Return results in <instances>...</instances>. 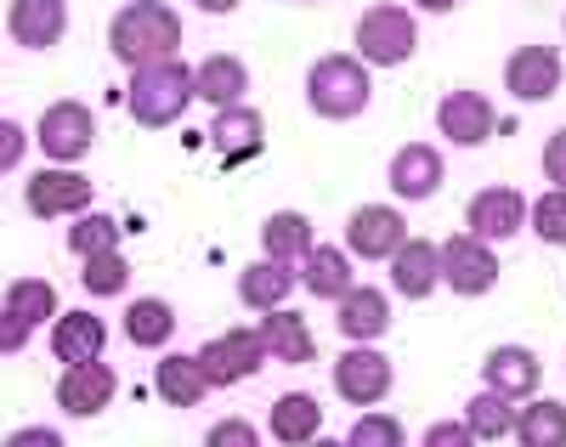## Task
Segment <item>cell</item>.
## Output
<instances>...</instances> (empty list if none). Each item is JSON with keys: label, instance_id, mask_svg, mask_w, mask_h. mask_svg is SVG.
Masks as SVG:
<instances>
[{"label": "cell", "instance_id": "1", "mask_svg": "<svg viewBox=\"0 0 566 447\" xmlns=\"http://www.w3.org/2000/svg\"><path fill=\"white\" fill-rule=\"evenodd\" d=\"M108 52L136 74L148 63H170L181 52V18L176 7H165V0H130V7L114 12L108 23Z\"/></svg>", "mask_w": 566, "mask_h": 447}, {"label": "cell", "instance_id": "2", "mask_svg": "<svg viewBox=\"0 0 566 447\" xmlns=\"http://www.w3.org/2000/svg\"><path fill=\"white\" fill-rule=\"evenodd\" d=\"M374 96V80L368 69L357 63V52H323L312 69H306V108L328 125H346L368 108Z\"/></svg>", "mask_w": 566, "mask_h": 447}, {"label": "cell", "instance_id": "3", "mask_svg": "<svg viewBox=\"0 0 566 447\" xmlns=\"http://www.w3.org/2000/svg\"><path fill=\"white\" fill-rule=\"evenodd\" d=\"M187 103H193V69L187 63H148L136 69L130 85H125V108L142 131H165L187 114Z\"/></svg>", "mask_w": 566, "mask_h": 447}, {"label": "cell", "instance_id": "4", "mask_svg": "<svg viewBox=\"0 0 566 447\" xmlns=\"http://www.w3.org/2000/svg\"><path fill=\"white\" fill-rule=\"evenodd\" d=\"M413 45H419V29H413L408 7L380 0V7H368L357 18V63L363 69H402L413 58Z\"/></svg>", "mask_w": 566, "mask_h": 447}, {"label": "cell", "instance_id": "5", "mask_svg": "<svg viewBox=\"0 0 566 447\" xmlns=\"http://www.w3.org/2000/svg\"><path fill=\"white\" fill-rule=\"evenodd\" d=\"M199 374L210 391H227V385H239V380H255L272 357H266V345H261V329H227L216 340L199 345Z\"/></svg>", "mask_w": 566, "mask_h": 447}, {"label": "cell", "instance_id": "6", "mask_svg": "<svg viewBox=\"0 0 566 447\" xmlns=\"http://www.w3.org/2000/svg\"><path fill=\"white\" fill-rule=\"evenodd\" d=\"M34 142H40V154L52 159V165L74 170L91 147H97V114H91L85 103H74V96H63V103H52V108L40 114Z\"/></svg>", "mask_w": 566, "mask_h": 447}, {"label": "cell", "instance_id": "7", "mask_svg": "<svg viewBox=\"0 0 566 447\" xmlns=\"http://www.w3.org/2000/svg\"><path fill=\"white\" fill-rule=\"evenodd\" d=\"M328 380H335V396L352 408H374V403H386L391 385H397V368L386 352H374V345H352V352L335 357V368H328Z\"/></svg>", "mask_w": 566, "mask_h": 447}, {"label": "cell", "instance_id": "8", "mask_svg": "<svg viewBox=\"0 0 566 447\" xmlns=\"http://www.w3.org/2000/svg\"><path fill=\"white\" fill-rule=\"evenodd\" d=\"M442 283L459 294V301H482V294L499 289V256L493 243H482L476 232H453L442 243Z\"/></svg>", "mask_w": 566, "mask_h": 447}, {"label": "cell", "instance_id": "9", "mask_svg": "<svg viewBox=\"0 0 566 447\" xmlns=\"http://www.w3.org/2000/svg\"><path fill=\"white\" fill-rule=\"evenodd\" d=\"M91 198H97V187H91V176L80 170H63V165H45L40 176H29L23 187V205L34 221H63V216H85Z\"/></svg>", "mask_w": 566, "mask_h": 447}, {"label": "cell", "instance_id": "10", "mask_svg": "<svg viewBox=\"0 0 566 447\" xmlns=\"http://www.w3.org/2000/svg\"><path fill=\"white\" fill-rule=\"evenodd\" d=\"M408 243V221L397 205H357L346 221V256L352 261H391Z\"/></svg>", "mask_w": 566, "mask_h": 447}, {"label": "cell", "instance_id": "11", "mask_svg": "<svg viewBox=\"0 0 566 447\" xmlns=\"http://www.w3.org/2000/svg\"><path fill=\"white\" fill-rule=\"evenodd\" d=\"M527 210L533 198L515 193V187H482L476 198L464 205V232H476L482 243H504L527 227Z\"/></svg>", "mask_w": 566, "mask_h": 447}, {"label": "cell", "instance_id": "12", "mask_svg": "<svg viewBox=\"0 0 566 447\" xmlns=\"http://www.w3.org/2000/svg\"><path fill=\"white\" fill-rule=\"evenodd\" d=\"M560 80H566V63H560V52L555 45H515L510 52V63H504V85H510V96H522V103H549V96L560 91Z\"/></svg>", "mask_w": 566, "mask_h": 447}, {"label": "cell", "instance_id": "13", "mask_svg": "<svg viewBox=\"0 0 566 447\" xmlns=\"http://www.w3.org/2000/svg\"><path fill=\"white\" fill-rule=\"evenodd\" d=\"M114 391H119V374H114L103 357L69 363L63 380H57V408H63L69 419H97V414L114 403Z\"/></svg>", "mask_w": 566, "mask_h": 447}, {"label": "cell", "instance_id": "14", "mask_svg": "<svg viewBox=\"0 0 566 447\" xmlns=\"http://www.w3.org/2000/svg\"><path fill=\"white\" fill-rule=\"evenodd\" d=\"M482 380H488L493 396H504V403H533L538 385H544V363L527 345H493L482 357Z\"/></svg>", "mask_w": 566, "mask_h": 447}, {"label": "cell", "instance_id": "15", "mask_svg": "<svg viewBox=\"0 0 566 447\" xmlns=\"http://www.w3.org/2000/svg\"><path fill=\"white\" fill-rule=\"evenodd\" d=\"M386 181H391L397 198H408V205H424V198H437V193H442L448 165H442V154H437L431 142H408V147H397V154H391Z\"/></svg>", "mask_w": 566, "mask_h": 447}, {"label": "cell", "instance_id": "16", "mask_svg": "<svg viewBox=\"0 0 566 447\" xmlns=\"http://www.w3.org/2000/svg\"><path fill=\"white\" fill-rule=\"evenodd\" d=\"M437 131L453 142V147H482L493 131H499V114L482 91H448L437 103Z\"/></svg>", "mask_w": 566, "mask_h": 447}, {"label": "cell", "instance_id": "17", "mask_svg": "<svg viewBox=\"0 0 566 447\" xmlns=\"http://www.w3.org/2000/svg\"><path fill=\"white\" fill-rule=\"evenodd\" d=\"M7 29L23 52H52L69 34V0H12L7 7Z\"/></svg>", "mask_w": 566, "mask_h": 447}, {"label": "cell", "instance_id": "18", "mask_svg": "<svg viewBox=\"0 0 566 447\" xmlns=\"http://www.w3.org/2000/svg\"><path fill=\"white\" fill-rule=\"evenodd\" d=\"M244 91H250V63H244V58L210 52V58L193 63V96H199V103H210L216 114H221V108H239Z\"/></svg>", "mask_w": 566, "mask_h": 447}, {"label": "cell", "instance_id": "19", "mask_svg": "<svg viewBox=\"0 0 566 447\" xmlns=\"http://www.w3.org/2000/svg\"><path fill=\"white\" fill-rule=\"evenodd\" d=\"M210 147L221 154V165H244V159H255L261 147H266V119H261L250 103L221 108V114L210 119Z\"/></svg>", "mask_w": 566, "mask_h": 447}, {"label": "cell", "instance_id": "20", "mask_svg": "<svg viewBox=\"0 0 566 447\" xmlns=\"http://www.w3.org/2000/svg\"><path fill=\"white\" fill-rule=\"evenodd\" d=\"M335 329H340L352 345H374V340L391 329V301H386V289L357 283L346 301H335Z\"/></svg>", "mask_w": 566, "mask_h": 447}, {"label": "cell", "instance_id": "21", "mask_svg": "<svg viewBox=\"0 0 566 447\" xmlns=\"http://www.w3.org/2000/svg\"><path fill=\"white\" fill-rule=\"evenodd\" d=\"M437 283H442V243L408 238L391 256V289L408 294V301H424V294H437Z\"/></svg>", "mask_w": 566, "mask_h": 447}, {"label": "cell", "instance_id": "22", "mask_svg": "<svg viewBox=\"0 0 566 447\" xmlns=\"http://www.w3.org/2000/svg\"><path fill=\"white\" fill-rule=\"evenodd\" d=\"M266 430H272L283 447H312V441L323 436V403H317L312 391H283V396H272Z\"/></svg>", "mask_w": 566, "mask_h": 447}, {"label": "cell", "instance_id": "23", "mask_svg": "<svg viewBox=\"0 0 566 447\" xmlns=\"http://www.w3.org/2000/svg\"><path fill=\"white\" fill-rule=\"evenodd\" d=\"M295 278H301V289L312 294V301H346V294L357 289V267H352L346 250H335V243H317Z\"/></svg>", "mask_w": 566, "mask_h": 447}, {"label": "cell", "instance_id": "24", "mask_svg": "<svg viewBox=\"0 0 566 447\" xmlns=\"http://www.w3.org/2000/svg\"><path fill=\"white\" fill-rule=\"evenodd\" d=\"M261 345H266V357L272 363H290V368H306L317 357V340H312V323L290 306H277L261 318Z\"/></svg>", "mask_w": 566, "mask_h": 447}, {"label": "cell", "instance_id": "25", "mask_svg": "<svg viewBox=\"0 0 566 447\" xmlns=\"http://www.w3.org/2000/svg\"><path fill=\"white\" fill-rule=\"evenodd\" d=\"M108 352V323L97 312H57L52 323V357L69 368V363H91Z\"/></svg>", "mask_w": 566, "mask_h": 447}, {"label": "cell", "instance_id": "26", "mask_svg": "<svg viewBox=\"0 0 566 447\" xmlns=\"http://www.w3.org/2000/svg\"><path fill=\"white\" fill-rule=\"evenodd\" d=\"M261 261H277V267H295L301 272V261L317 250V238H312V221L301 216V210H277V216H266L261 221Z\"/></svg>", "mask_w": 566, "mask_h": 447}, {"label": "cell", "instance_id": "27", "mask_svg": "<svg viewBox=\"0 0 566 447\" xmlns=\"http://www.w3.org/2000/svg\"><path fill=\"white\" fill-rule=\"evenodd\" d=\"M154 391H159V403H170V408H199L205 396H210V385H205L193 352L159 357V363H154Z\"/></svg>", "mask_w": 566, "mask_h": 447}, {"label": "cell", "instance_id": "28", "mask_svg": "<svg viewBox=\"0 0 566 447\" xmlns=\"http://www.w3.org/2000/svg\"><path fill=\"white\" fill-rule=\"evenodd\" d=\"M125 340L136 352H159V345L176 340V306L159 301V294H136L125 306Z\"/></svg>", "mask_w": 566, "mask_h": 447}, {"label": "cell", "instance_id": "29", "mask_svg": "<svg viewBox=\"0 0 566 447\" xmlns=\"http://www.w3.org/2000/svg\"><path fill=\"white\" fill-rule=\"evenodd\" d=\"M301 278H295V267H277V261H255V267H244L239 272V301L250 306V312H277V306H290V289H295Z\"/></svg>", "mask_w": 566, "mask_h": 447}, {"label": "cell", "instance_id": "30", "mask_svg": "<svg viewBox=\"0 0 566 447\" xmlns=\"http://www.w3.org/2000/svg\"><path fill=\"white\" fill-rule=\"evenodd\" d=\"M515 441L522 447H566V403H555V396L538 403L533 396V403L515 414Z\"/></svg>", "mask_w": 566, "mask_h": 447}, {"label": "cell", "instance_id": "31", "mask_svg": "<svg viewBox=\"0 0 566 447\" xmlns=\"http://www.w3.org/2000/svg\"><path fill=\"white\" fill-rule=\"evenodd\" d=\"M7 312L12 318H23L29 329H40V323H57V289L45 283V278H12L7 283Z\"/></svg>", "mask_w": 566, "mask_h": 447}, {"label": "cell", "instance_id": "32", "mask_svg": "<svg viewBox=\"0 0 566 447\" xmlns=\"http://www.w3.org/2000/svg\"><path fill=\"white\" fill-rule=\"evenodd\" d=\"M464 425H470V436H476V441H504L515 430V403L482 391V396H470V403H464Z\"/></svg>", "mask_w": 566, "mask_h": 447}, {"label": "cell", "instance_id": "33", "mask_svg": "<svg viewBox=\"0 0 566 447\" xmlns=\"http://www.w3.org/2000/svg\"><path fill=\"white\" fill-rule=\"evenodd\" d=\"M80 283H85V294H97V301H114V294L130 289V261H125L119 250L91 256V261L80 267Z\"/></svg>", "mask_w": 566, "mask_h": 447}, {"label": "cell", "instance_id": "34", "mask_svg": "<svg viewBox=\"0 0 566 447\" xmlns=\"http://www.w3.org/2000/svg\"><path fill=\"white\" fill-rule=\"evenodd\" d=\"M69 250H74L80 261L119 250V221H114V216H91V210H85V216L69 227Z\"/></svg>", "mask_w": 566, "mask_h": 447}, {"label": "cell", "instance_id": "35", "mask_svg": "<svg viewBox=\"0 0 566 447\" xmlns=\"http://www.w3.org/2000/svg\"><path fill=\"white\" fill-rule=\"evenodd\" d=\"M527 227L549 243V250H566V187H549V193H538V198H533Z\"/></svg>", "mask_w": 566, "mask_h": 447}, {"label": "cell", "instance_id": "36", "mask_svg": "<svg viewBox=\"0 0 566 447\" xmlns=\"http://www.w3.org/2000/svg\"><path fill=\"white\" fill-rule=\"evenodd\" d=\"M346 447H408V430H402L397 414L368 408V414H357V425L346 430Z\"/></svg>", "mask_w": 566, "mask_h": 447}, {"label": "cell", "instance_id": "37", "mask_svg": "<svg viewBox=\"0 0 566 447\" xmlns=\"http://www.w3.org/2000/svg\"><path fill=\"white\" fill-rule=\"evenodd\" d=\"M205 447H261V430L239 414V419H216L210 425V436H205Z\"/></svg>", "mask_w": 566, "mask_h": 447}, {"label": "cell", "instance_id": "38", "mask_svg": "<svg viewBox=\"0 0 566 447\" xmlns=\"http://www.w3.org/2000/svg\"><path fill=\"white\" fill-rule=\"evenodd\" d=\"M419 447H476V436H470L464 419H437V425H424Z\"/></svg>", "mask_w": 566, "mask_h": 447}, {"label": "cell", "instance_id": "39", "mask_svg": "<svg viewBox=\"0 0 566 447\" xmlns=\"http://www.w3.org/2000/svg\"><path fill=\"white\" fill-rule=\"evenodd\" d=\"M23 154H29V131L18 119H0V176H7Z\"/></svg>", "mask_w": 566, "mask_h": 447}, {"label": "cell", "instance_id": "40", "mask_svg": "<svg viewBox=\"0 0 566 447\" xmlns=\"http://www.w3.org/2000/svg\"><path fill=\"white\" fill-rule=\"evenodd\" d=\"M29 334H34V329H29L23 318H12L7 306H0V357H18L23 345H29Z\"/></svg>", "mask_w": 566, "mask_h": 447}, {"label": "cell", "instance_id": "41", "mask_svg": "<svg viewBox=\"0 0 566 447\" xmlns=\"http://www.w3.org/2000/svg\"><path fill=\"white\" fill-rule=\"evenodd\" d=\"M0 447H69V441H63L52 425H23V430H12Z\"/></svg>", "mask_w": 566, "mask_h": 447}, {"label": "cell", "instance_id": "42", "mask_svg": "<svg viewBox=\"0 0 566 447\" xmlns=\"http://www.w3.org/2000/svg\"><path fill=\"white\" fill-rule=\"evenodd\" d=\"M544 176H549V187H566V131H555L544 142Z\"/></svg>", "mask_w": 566, "mask_h": 447}, {"label": "cell", "instance_id": "43", "mask_svg": "<svg viewBox=\"0 0 566 447\" xmlns=\"http://www.w3.org/2000/svg\"><path fill=\"white\" fill-rule=\"evenodd\" d=\"M193 7H199V12H210V18H227V12H239L244 0H193Z\"/></svg>", "mask_w": 566, "mask_h": 447}, {"label": "cell", "instance_id": "44", "mask_svg": "<svg viewBox=\"0 0 566 447\" xmlns=\"http://www.w3.org/2000/svg\"><path fill=\"white\" fill-rule=\"evenodd\" d=\"M413 7H419V12H453L459 0H413Z\"/></svg>", "mask_w": 566, "mask_h": 447}, {"label": "cell", "instance_id": "45", "mask_svg": "<svg viewBox=\"0 0 566 447\" xmlns=\"http://www.w3.org/2000/svg\"><path fill=\"white\" fill-rule=\"evenodd\" d=\"M312 447H346V441H335V436H317Z\"/></svg>", "mask_w": 566, "mask_h": 447}]
</instances>
